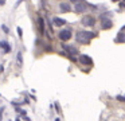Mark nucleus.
<instances>
[{"label": "nucleus", "mask_w": 125, "mask_h": 121, "mask_svg": "<svg viewBox=\"0 0 125 121\" xmlns=\"http://www.w3.org/2000/svg\"><path fill=\"white\" fill-rule=\"evenodd\" d=\"M94 36H95V35L93 34V32H89V31H78V32H77V35H75V39H77V42L86 44V43H89Z\"/></svg>", "instance_id": "f257e3e1"}, {"label": "nucleus", "mask_w": 125, "mask_h": 121, "mask_svg": "<svg viewBox=\"0 0 125 121\" xmlns=\"http://www.w3.org/2000/svg\"><path fill=\"white\" fill-rule=\"evenodd\" d=\"M94 23H95V20H94V18L93 16H89V15H86V16H83L82 18V24L83 26H94Z\"/></svg>", "instance_id": "f03ea898"}, {"label": "nucleus", "mask_w": 125, "mask_h": 121, "mask_svg": "<svg viewBox=\"0 0 125 121\" xmlns=\"http://www.w3.org/2000/svg\"><path fill=\"white\" fill-rule=\"evenodd\" d=\"M59 38L62 40H69L71 38V30H62V31L59 32Z\"/></svg>", "instance_id": "7ed1b4c3"}, {"label": "nucleus", "mask_w": 125, "mask_h": 121, "mask_svg": "<svg viewBox=\"0 0 125 121\" xmlns=\"http://www.w3.org/2000/svg\"><path fill=\"white\" fill-rule=\"evenodd\" d=\"M86 10H87V4H86V3H83V1L75 3V11H77V12H83V11H86Z\"/></svg>", "instance_id": "20e7f679"}, {"label": "nucleus", "mask_w": 125, "mask_h": 121, "mask_svg": "<svg viewBox=\"0 0 125 121\" xmlns=\"http://www.w3.org/2000/svg\"><path fill=\"white\" fill-rule=\"evenodd\" d=\"M79 62L81 63H83V65H92V58L90 56H87V55H81L79 56Z\"/></svg>", "instance_id": "39448f33"}, {"label": "nucleus", "mask_w": 125, "mask_h": 121, "mask_svg": "<svg viewBox=\"0 0 125 121\" xmlns=\"http://www.w3.org/2000/svg\"><path fill=\"white\" fill-rule=\"evenodd\" d=\"M59 8H61L62 12H67V11H70V4H69V3H61Z\"/></svg>", "instance_id": "423d86ee"}, {"label": "nucleus", "mask_w": 125, "mask_h": 121, "mask_svg": "<svg viewBox=\"0 0 125 121\" xmlns=\"http://www.w3.org/2000/svg\"><path fill=\"white\" fill-rule=\"evenodd\" d=\"M52 22H54L55 26H63V24L66 23V20H63V19H61V18H54Z\"/></svg>", "instance_id": "0eeeda50"}, {"label": "nucleus", "mask_w": 125, "mask_h": 121, "mask_svg": "<svg viewBox=\"0 0 125 121\" xmlns=\"http://www.w3.org/2000/svg\"><path fill=\"white\" fill-rule=\"evenodd\" d=\"M0 47L4 48V53H10V50H11V47H10L8 44H7L6 40H3V42H0Z\"/></svg>", "instance_id": "6e6552de"}, {"label": "nucleus", "mask_w": 125, "mask_h": 121, "mask_svg": "<svg viewBox=\"0 0 125 121\" xmlns=\"http://www.w3.org/2000/svg\"><path fill=\"white\" fill-rule=\"evenodd\" d=\"M110 27H112V22L102 19V28H110Z\"/></svg>", "instance_id": "1a4fd4ad"}, {"label": "nucleus", "mask_w": 125, "mask_h": 121, "mask_svg": "<svg viewBox=\"0 0 125 121\" xmlns=\"http://www.w3.org/2000/svg\"><path fill=\"white\" fill-rule=\"evenodd\" d=\"M38 24H39V31H41V34H43L44 32V24H43V19H38Z\"/></svg>", "instance_id": "9d476101"}, {"label": "nucleus", "mask_w": 125, "mask_h": 121, "mask_svg": "<svg viewBox=\"0 0 125 121\" xmlns=\"http://www.w3.org/2000/svg\"><path fill=\"white\" fill-rule=\"evenodd\" d=\"M16 61H18V65H19V66H22L23 65V56H22V53H18V56H16Z\"/></svg>", "instance_id": "9b49d317"}, {"label": "nucleus", "mask_w": 125, "mask_h": 121, "mask_svg": "<svg viewBox=\"0 0 125 121\" xmlns=\"http://www.w3.org/2000/svg\"><path fill=\"white\" fill-rule=\"evenodd\" d=\"M66 50L70 51V54H77V53H78V51H77L74 47H66Z\"/></svg>", "instance_id": "f8f14e48"}, {"label": "nucleus", "mask_w": 125, "mask_h": 121, "mask_svg": "<svg viewBox=\"0 0 125 121\" xmlns=\"http://www.w3.org/2000/svg\"><path fill=\"white\" fill-rule=\"evenodd\" d=\"M120 40L125 42V34H120V35H118V39H117V42H120Z\"/></svg>", "instance_id": "ddd939ff"}, {"label": "nucleus", "mask_w": 125, "mask_h": 121, "mask_svg": "<svg viewBox=\"0 0 125 121\" xmlns=\"http://www.w3.org/2000/svg\"><path fill=\"white\" fill-rule=\"evenodd\" d=\"M18 34H19V36H22V28L20 27H18Z\"/></svg>", "instance_id": "4468645a"}, {"label": "nucleus", "mask_w": 125, "mask_h": 121, "mask_svg": "<svg viewBox=\"0 0 125 121\" xmlns=\"http://www.w3.org/2000/svg\"><path fill=\"white\" fill-rule=\"evenodd\" d=\"M117 99H120V101H125V97H121V96H118V97H117Z\"/></svg>", "instance_id": "2eb2a0df"}, {"label": "nucleus", "mask_w": 125, "mask_h": 121, "mask_svg": "<svg viewBox=\"0 0 125 121\" xmlns=\"http://www.w3.org/2000/svg\"><path fill=\"white\" fill-rule=\"evenodd\" d=\"M3 30H4V32H7V34H8V31H10V30L7 28V26H3Z\"/></svg>", "instance_id": "dca6fc26"}]
</instances>
